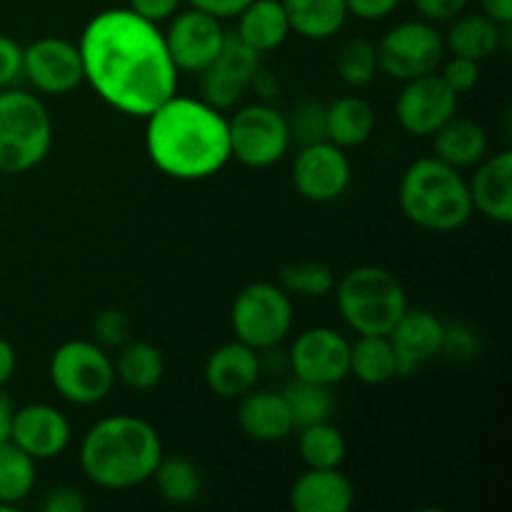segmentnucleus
I'll use <instances>...</instances> for the list:
<instances>
[{"label": "nucleus", "instance_id": "1", "mask_svg": "<svg viewBox=\"0 0 512 512\" xmlns=\"http://www.w3.org/2000/svg\"><path fill=\"white\" fill-rule=\"evenodd\" d=\"M85 80L118 113L148 118L178 93V68L163 30L130 8L103 10L80 35Z\"/></svg>", "mask_w": 512, "mask_h": 512}, {"label": "nucleus", "instance_id": "2", "mask_svg": "<svg viewBox=\"0 0 512 512\" xmlns=\"http://www.w3.org/2000/svg\"><path fill=\"white\" fill-rule=\"evenodd\" d=\"M145 120V148L155 168L168 178L195 183L213 178L228 165V118L205 100L175 93Z\"/></svg>", "mask_w": 512, "mask_h": 512}, {"label": "nucleus", "instance_id": "3", "mask_svg": "<svg viewBox=\"0 0 512 512\" xmlns=\"http://www.w3.org/2000/svg\"><path fill=\"white\" fill-rule=\"evenodd\" d=\"M85 478L105 490H130L148 483L163 458L158 430L135 415L98 420L80 440Z\"/></svg>", "mask_w": 512, "mask_h": 512}, {"label": "nucleus", "instance_id": "4", "mask_svg": "<svg viewBox=\"0 0 512 512\" xmlns=\"http://www.w3.org/2000/svg\"><path fill=\"white\" fill-rule=\"evenodd\" d=\"M405 218L428 233H455L473 218L468 180L440 158H420L400 180Z\"/></svg>", "mask_w": 512, "mask_h": 512}, {"label": "nucleus", "instance_id": "5", "mask_svg": "<svg viewBox=\"0 0 512 512\" xmlns=\"http://www.w3.org/2000/svg\"><path fill=\"white\" fill-rule=\"evenodd\" d=\"M340 318L355 335H388L408 310L403 283L380 265H358L335 280Z\"/></svg>", "mask_w": 512, "mask_h": 512}, {"label": "nucleus", "instance_id": "6", "mask_svg": "<svg viewBox=\"0 0 512 512\" xmlns=\"http://www.w3.org/2000/svg\"><path fill=\"white\" fill-rule=\"evenodd\" d=\"M53 145V120L43 100L25 90H0V173L38 168Z\"/></svg>", "mask_w": 512, "mask_h": 512}, {"label": "nucleus", "instance_id": "7", "mask_svg": "<svg viewBox=\"0 0 512 512\" xmlns=\"http://www.w3.org/2000/svg\"><path fill=\"white\" fill-rule=\"evenodd\" d=\"M50 383L68 403L88 408L113 393L115 365L108 350L93 340H68L50 358Z\"/></svg>", "mask_w": 512, "mask_h": 512}, {"label": "nucleus", "instance_id": "8", "mask_svg": "<svg viewBox=\"0 0 512 512\" xmlns=\"http://www.w3.org/2000/svg\"><path fill=\"white\" fill-rule=\"evenodd\" d=\"M293 320V295L275 283L245 285L230 310L235 338L258 353L278 348L293 330Z\"/></svg>", "mask_w": 512, "mask_h": 512}, {"label": "nucleus", "instance_id": "9", "mask_svg": "<svg viewBox=\"0 0 512 512\" xmlns=\"http://www.w3.org/2000/svg\"><path fill=\"white\" fill-rule=\"evenodd\" d=\"M230 158L248 168H270L288 155L293 133L280 110L268 103H253L228 118Z\"/></svg>", "mask_w": 512, "mask_h": 512}, {"label": "nucleus", "instance_id": "10", "mask_svg": "<svg viewBox=\"0 0 512 512\" xmlns=\"http://www.w3.org/2000/svg\"><path fill=\"white\" fill-rule=\"evenodd\" d=\"M378 48V68L395 80H413L435 73L445 55L440 30L430 20H405L383 35Z\"/></svg>", "mask_w": 512, "mask_h": 512}, {"label": "nucleus", "instance_id": "11", "mask_svg": "<svg viewBox=\"0 0 512 512\" xmlns=\"http://www.w3.org/2000/svg\"><path fill=\"white\" fill-rule=\"evenodd\" d=\"M455 113L458 95L435 73L405 80L395 100V118L400 128L415 138H433L450 118H455Z\"/></svg>", "mask_w": 512, "mask_h": 512}, {"label": "nucleus", "instance_id": "12", "mask_svg": "<svg viewBox=\"0 0 512 512\" xmlns=\"http://www.w3.org/2000/svg\"><path fill=\"white\" fill-rule=\"evenodd\" d=\"M260 53L245 45L238 35H225V43L213 63L200 75V95L208 105L218 110H230L240 103L245 90L250 88L253 78L258 75Z\"/></svg>", "mask_w": 512, "mask_h": 512}, {"label": "nucleus", "instance_id": "13", "mask_svg": "<svg viewBox=\"0 0 512 512\" xmlns=\"http://www.w3.org/2000/svg\"><path fill=\"white\" fill-rule=\"evenodd\" d=\"M353 165L348 153L330 140L303 145L293 163V185L310 203H333L348 190Z\"/></svg>", "mask_w": 512, "mask_h": 512}, {"label": "nucleus", "instance_id": "14", "mask_svg": "<svg viewBox=\"0 0 512 512\" xmlns=\"http://www.w3.org/2000/svg\"><path fill=\"white\" fill-rule=\"evenodd\" d=\"M225 35L218 18L190 8L170 18L163 38L178 73H203L223 48Z\"/></svg>", "mask_w": 512, "mask_h": 512}, {"label": "nucleus", "instance_id": "15", "mask_svg": "<svg viewBox=\"0 0 512 512\" xmlns=\"http://www.w3.org/2000/svg\"><path fill=\"white\" fill-rule=\"evenodd\" d=\"M23 78L38 93L65 95L85 83L83 55L63 38H40L23 48Z\"/></svg>", "mask_w": 512, "mask_h": 512}, {"label": "nucleus", "instance_id": "16", "mask_svg": "<svg viewBox=\"0 0 512 512\" xmlns=\"http://www.w3.org/2000/svg\"><path fill=\"white\" fill-rule=\"evenodd\" d=\"M295 378L335 388L350 375V340L333 328H310L290 350Z\"/></svg>", "mask_w": 512, "mask_h": 512}, {"label": "nucleus", "instance_id": "17", "mask_svg": "<svg viewBox=\"0 0 512 512\" xmlns=\"http://www.w3.org/2000/svg\"><path fill=\"white\" fill-rule=\"evenodd\" d=\"M70 438H73L70 420L53 405L33 403L25 408H15L10 443L28 453L35 463L58 458L70 445Z\"/></svg>", "mask_w": 512, "mask_h": 512}, {"label": "nucleus", "instance_id": "18", "mask_svg": "<svg viewBox=\"0 0 512 512\" xmlns=\"http://www.w3.org/2000/svg\"><path fill=\"white\" fill-rule=\"evenodd\" d=\"M443 335L445 323L435 313L423 308L405 310L388 333L390 345L395 350V360H398L400 378L415 375L423 365L438 358L440 350H443Z\"/></svg>", "mask_w": 512, "mask_h": 512}, {"label": "nucleus", "instance_id": "19", "mask_svg": "<svg viewBox=\"0 0 512 512\" xmlns=\"http://www.w3.org/2000/svg\"><path fill=\"white\" fill-rule=\"evenodd\" d=\"M263 373V358L255 348L238 338L215 348L205 360V385L223 400H240L258 385Z\"/></svg>", "mask_w": 512, "mask_h": 512}, {"label": "nucleus", "instance_id": "20", "mask_svg": "<svg viewBox=\"0 0 512 512\" xmlns=\"http://www.w3.org/2000/svg\"><path fill=\"white\" fill-rule=\"evenodd\" d=\"M473 210L500 225L512 223V153L488 155L468 180Z\"/></svg>", "mask_w": 512, "mask_h": 512}, {"label": "nucleus", "instance_id": "21", "mask_svg": "<svg viewBox=\"0 0 512 512\" xmlns=\"http://www.w3.org/2000/svg\"><path fill=\"white\" fill-rule=\"evenodd\" d=\"M355 503V485L340 468H308L290 488L295 512H348Z\"/></svg>", "mask_w": 512, "mask_h": 512}, {"label": "nucleus", "instance_id": "22", "mask_svg": "<svg viewBox=\"0 0 512 512\" xmlns=\"http://www.w3.org/2000/svg\"><path fill=\"white\" fill-rule=\"evenodd\" d=\"M238 425L258 443H280L295 433V420L283 393L250 390L240 398Z\"/></svg>", "mask_w": 512, "mask_h": 512}, {"label": "nucleus", "instance_id": "23", "mask_svg": "<svg viewBox=\"0 0 512 512\" xmlns=\"http://www.w3.org/2000/svg\"><path fill=\"white\" fill-rule=\"evenodd\" d=\"M443 43L450 55L483 63L510 48V25H498L485 13H460L453 18L448 35H443Z\"/></svg>", "mask_w": 512, "mask_h": 512}, {"label": "nucleus", "instance_id": "24", "mask_svg": "<svg viewBox=\"0 0 512 512\" xmlns=\"http://www.w3.org/2000/svg\"><path fill=\"white\" fill-rule=\"evenodd\" d=\"M375 110L360 95H343L325 108V140L338 148H360L373 138Z\"/></svg>", "mask_w": 512, "mask_h": 512}, {"label": "nucleus", "instance_id": "25", "mask_svg": "<svg viewBox=\"0 0 512 512\" xmlns=\"http://www.w3.org/2000/svg\"><path fill=\"white\" fill-rule=\"evenodd\" d=\"M435 140V158L453 165L455 170L475 168L480 160L488 158L490 140L480 123L468 118H450L438 133Z\"/></svg>", "mask_w": 512, "mask_h": 512}, {"label": "nucleus", "instance_id": "26", "mask_svg": "<svg viewBox=\"0 0 512 512\" xmlns=\"http://www.w3.org/2000/svg\"><path fill=\"white\" fill-rule=\"evenodd\" d=\"M238 35L255 53H273L290 35V23L280 0H253L238 15Z\"/></svg>", "mask_w": 512, "mask_h": 512}, {"label": "nucleus", "instance_id": "27", "mask_svg": "<svg viewBox=\"0 0 512 512\" xmlns=\"http://www.w3.org/2000/svg\"><path fill=\"white\" fill-rule=\"evenodd\" d=\"M288 15L290 33L305 40H328L343 30L348 20L345 0H280Z\"/></svg>", "mask_w": 512, "mask_h": 512}, {"label": "nucleus", "instance_id": "28", "mask_svg": "<svg viewBox=\"0 0 512 512\" xmlns=\"http://www.w3.org/2000/svg\"><path fill=\"white\" fill-rule=\"evenodd\" d=\"M118 350V360L113 363L115 378L125 388L135 390V393H148V390L158 388L165 375V355L158 345L148 343V340H128Z\"/></svg>", "mask_w": 512, "mask_h": 512}, {"label": "nucleus", "instance_id": "29", "mask_svg": "<svg viewBox=\"0 0 512 512\" xmlns=\"http://www.w3.org/2000/svg\"><path fill=\"white\" fill-rule=\"evenodd\" d=\"M350 375L363 385H385L398 378V360L388 335H358L350 343Z\"/></svg>", "mask_w": 512, "mask_h": 512}, {"label": "nucleus", "instance_id": "30", "mask_svg": "<svg viewBox=\"0 0 512 512\" xmlns=\"http://www.w3.org/2000/svg\"><path fill=\"white\" fill-rule=\"evenodd\" d=\"M150 480H155L160 498L170 505L193 503L203 490V475L198 465L185 455H170V458L163 455Z\"/></svg>", "mask_w": 512, "mask_h": 512}, {"label": "nucleus", "instance_id": "31", "mask_svg": "<svg viewBox=\"0 0 512 512\" xmlns=\"http://www.w3.org/2000/svg\"><path fill=\"white\" fill-rule=\"evenodd\" d=\"M35 488V460L15 443L0 445V505L15 510Z\"/></svg>", "mask_w": 512, "mask_h": 512}, {"label": "nucleus", "instance_id": "32", "mask_svg": "<svg viewBox=\"0 0 512 512\" xmlns=\"http://www.w3.org/2000/svg\"><path fill=\"white\" fill-rule=\"evenodd\" d=\"M298 453L308 468H340L348 455L343 433L330 420L300 428Z\"/></svg>", "mask_w": 512, "mask_h": 512}, {"label": "nucleus", "instance_id": "33", "mask_svg": "<svg viewBox=\"0 0 512 512\" xmlns=\"http://www.w3.org/2000/svg\"><path fill=\"white\" fill-rule=\"evenodd\" d=\"M283 395L288 400L290 413H293L295 430L305 428V425L325 423V420H330V415L335 410L333 388H328V385L308 383V380L295 378L293 383L285 385Z\"/></svg>", "mask_w": 512, "mask_h": 512}, {"label": "nucleus", "instance_id": "34", "mask_svg": "<svg viewBox=\"0 0 512 512\" xmlns=\"http://www.w3.org/2000/svg\"><path fill=\"white\" fill-rule=\"evenodd\" d=\"M335 70L348 88H365L378 75V48L365 38H350L340 45Z\"/></svg>", "mask_w": 512, "mask_h": 512}, {"label": "nucleus", "instance_id": "35", "mask_svg": "<svg viewBox=\"0 0 512 512\" xmlns=\"http://www.w3.org/2000/svg\"><path fill=\"white\" fill-rule=\"evenodd\" d=\"M280 285L290 295H303V298H325L333 293L335 275L325 263H295L285 265L280 270Z\"/></svg>", "mask_w": 512, "mask_h": 512}, {"label": "nucleus", "instance_id": "36", "mask_svg": "<svg viewBox=\"0 0 512 512\" xmlns=\"http://www.w3.org/2000/svg\"><path fill=\"white\" fill-rule=\"evenodd\" d=\"M95 343L105 350H118L130 340V318L118 308H108L93 323Z\"/></svg>", "mask_w": 512, "mask_h": 512}, {"label": "nucleus", "instance_id": "37", "mask_svg": "<svg viewBox=\"0 0 512 512\" xmlns=\"http://www.w3.org/2000/svg\"><path fill=\"white\" fill-rule=\"evenodd\" d=\"M288 123L293 138L300 140L303 145L325 140V105L308 100V103L295 110L293 120H288Z\"/></svg>", "mask_w": 512, "mask_h": 512}, {"label": "nucleus", "instance_id": "38", "mask_svg": "<svg viewBox=\"0 0 512 512\" xmlns=\"http://www.w3.org/2000/svg\"><path fill=\"white\" fill-rule=\"evenodd\" d=\"M480 350L478 333H475L470 325L465 323H445V335H443V350L440 355H448L450 360H473Z\"/></svg>", "mask_w": 512, "mask_h": 512}, {"label": "nucleus", "instance_id": "39", "mask_svg": "<svg viewBox=\"0 0 512 512\" xmlns=\"http://www.w3.org/2000/svg\"><path fill=\"white\" fill-rule=\"evenodd\" d=\"M480 75H483V70H480L478 60L453 55V58L443 65V73H440V78L445 80V85H448L455 95H463V93H470V90L478 88Z\"/></svg>", "mask_w": 512, "mask_h": 512}, {"label": "nucleus", "instance_id": "40", "mask_svg": "<svg viewBox=\"0 0 512 512\" xmlns=\"http://www.w3.org/2000/svg\"><path fill=\"white\" fill-rule=\"evenodd\" d=\"M23 78V45L0 33V90L13 88Z\"/></svg>", "mask_w": 512, "mask_h": 512}, {"label": "nucleus", "instance_id": "41", "mask_svg": "<svg viewBox=\"0 0 512 512\" xmlns=\"http://www.w3.org/2000/svg\"><path fill=\"white\" fill-rule=\"evenodd\" d=\"M43 512H83L88 508V500L80 493L78 488H70V485H60V488L50 490L43 500Z\"/></svg>", "mask_w": 512, "mask_h": 512}, {"label": "nucleus", "instance_id": "42", "mask_svg": "<svg viewBox=\"0 0 512 512\" xmlns=\"http://www.w3.org/2000/svg\"><path fill=\"white\" fill-rule=\"evenodd\" d=\"M468 3L470 0H415V8L430 23H445V20H453L465 13Z\"/></svg>", "mask_w": 512, "mask_h": 512}, {"label": "nucleus", "instance_id": "43", "mask_svg": "<svg viewBox=\"0 0 512 512\" xmlns=\"http://www.w3.org/2000/svg\"><path fill=\"white\" fill-rule=\"evenodd\" d=\"M183 0H128V8L140 18L150 20V23H163L170 20L180 10Z\"/></svg>", "mask_w": 512, "mask_h": 512}, {"label": "nucleus", "instance_id": "44", "mask_svg": "<svg viewBox=\"0 0 512 512\" xmlns=\"http://www.w3.org/2000/svg\"><path fill=\"white\" fill-rule=\"evenodd\" d=\"M403 0H345L348 5V13L355 15L360 20H383L388 18L393 10H398V5Z\"/></svg>", "mask_w": 512, "mask_h": 512}, {"label": "nucleus", "instance_id": "45", "mask_svg": "<svg viewBox=\"0 0 512 512\" xmlns=\"http://www.w3.org/2000/svg\"><path fill=\"white\" fill-rule=\"evenodd\" d=\"M185 3H188L190 8L213 15V18L225 20V18H238V15L243 13L253 0H185Z\"/></svg>", "mask_w": 512, "mask_h": 512}, {"label": "nucleus", "instance_id": "46", "mask_svg": "<svg viewBox=\"0 0 512 512\" xmlns=\"http://www.w3.org/2000/svg\"><path fill=\"white\" fill-rule=\"evenodd\" d=\"M480 13L493 18L498 25L512 23V0H478Z\"/></svg>", "mask_w": 512, "mask_h": 512}, {"label": "nucleus", "instance_id": "47", "mask_svg": "<svg viewBox=\"0 0 512 512\" xmlns=\"http://www.w3.org/2000/svg\"><path fill=\"white\" fill-rule=\"evenodd\" d=\"M15 368H18V355H15V348L8 343V340L0 338V390H3L5 383L13 378Z\"/></svg>", "mask_w": 512, "mask_h": 512}, {"label": "nucleus", "instance_id": "48", "mask_svg": "<svg viewBox=\"0 0 512 512\" xmlns=\"http://www.w3.org/2000/svg\"><path fill=\"white\" fill-rule=\"evenodd\" d=\"M13 413L15 405L8 395L0 390V445L8 443L10 440V425H13Z\"/></svg>", "mask_w": 512, "mask_h": 512}]
</instances>
